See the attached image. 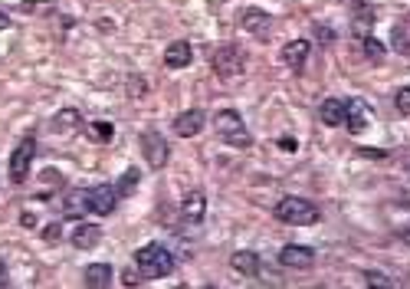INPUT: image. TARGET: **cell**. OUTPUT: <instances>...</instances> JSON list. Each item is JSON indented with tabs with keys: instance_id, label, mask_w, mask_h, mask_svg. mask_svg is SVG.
<instances>
[{
	"instance_id": "1",
	"label": "cell",
	"mask_w": 410,
	"mask_h": 289,
	"mask_svg": "<svg viewBox=\"0 0 410 289\" xmlns=\"http://www.w3.org/2000/svg\"><path fill=\"white\" fill-rule=\"evenodd\" d=\"M135 267L145 279H161L174 269V253L164 244H145L135 253Z\"/></svg>"
},
{
	"instance_id": "2",
	"label": "cell",
	"mask_w": 410,
	"mask_h": 289,
	"mask_svg": "<svg viewBox=\"0 0 410 289\" xmlns=\"http://www.w3.org/2000/svg\"><path fill=\"white\" fill-rule=\"evenodd\" d=\"M276 220L282 224H292V227H309L319 220V207L312 201H305V197H295V194H286L279 204H276Z\"/></svg>"
},
{
	"instance_id": "3",
	"label": "cell",
	"mask_w": 410,
	"mask_h": 289,
	"mask_svg": "<svg viewBox=\"0 0 410 289\" xmlns=\"http://www.w3.org/2000/svg\"><path fill=\"white\" fill-rule=\"evenodd\" d=\"M214 129L217 135L227 141V145H233V148H249V132L247 125H243V118H240V112H233V108H220L214 115Z\"/></svg>"
},
{
	"instance_id": "4",
	"label": "cell",
	"mask_w": 410,
	"mask_h": 289,
	"mask_svg": "<svg viewBox=\"0 0 410 289\" xmlns=\"http://www.w3.org/2000/svg\"><path fill=\"white\" fill-rule=\"evenodd\" d=\"M204 217H207V197L200 191L194 194H187L181 201V220H177V234H197L200 230V224H204Z\"/></svg>"
},
{
	"instance_id": "5",
	"label": "cell",
	"mask_w": 410,
	"mask_h": 289,
	"mask_svg": "<svg viewBox=\"0 0 410 289\" xmlns=\"http://www.w3.org/2000/svg\"><path fill=\"white\" fill-rule=\"evenodd\" d=\"M33 155H36V139H33V135L17 141V148H13V155H10V181L13 184H20L23 178L30 174Z\"/></svg>"
},
{
	"instance_id": "6",
	"label": "cell",
	"mask_w": 410,
	"mask_h": 289,
	"mask_svg": "<svg viewBox=\"0 0 410 289\" xmlns=\"http://www.w3.org/2000/svg\"><path fill=\"white\" fill-rule=\"evenodd\" d=\"M214 69H217V76H224V79L243 76V69H247L243 50H237V46H220L214 53Z\"/></svg>"
},
{
	"instance_id": "7",
	"label": "cell",
	"mask_w": 410,
	"mask_h": 289,
	"mask_svg": "<svg viewBox=\"0 0 410 289\" xmlns=\"http://www.w3.org/2000/svg\"><path fill=\"white\" fill-rule=\"evenodd\" d=\"M141 151H145V161H148L152 168H164V164H168V155H171L164 135L161 132H152V129L141 135Z\"/></svg>"
},
{
	"instance_id": "8",
	"label": "cell",
	"mask_w": 410,
	"mask_h": 289,
	"mask_svg": "<svg viewBox=\"0 0 410 289\" xmlns=\"http://www.w3.org/2000/svg\"><path fill=\"white\" fill-rule=\"evenodd\" d=\"M115 201H119L115 184H96V188H89V207H92V214L108 217L115 211Z\"/></svg>"
},
{
	"instance_id": "9",
	"label": "cell",
	"mask_w": 410,
	"mask_h": 289,
	"mask_svg": "<svg viewBox=\"0 0 410 289\" xmlns=\"http://www.w3.org/2000/svg\"><path fill=\"white\" fill-rule=\"evenodd\" d=\"M279 263L289 269H309L315 263V250L302 244H286L279 250Z\"/></svg>"
},
{
	"instance_id": "10",
	"label": "cell",
	"mask_w": 410,
	"mask_h": 289,
	"mask_svg": "<svg viewBox=\"0 0 410 289\" xmlns=\"http://www.w3.org/2000/svg\"><path fill=\"white\" fill-rule=\"evenodd\" d=\"M207 125V115L200 112V108H187V112H181V115L174 118V132L181 135V139H194V135H200Z\"/></svg>"
},
{
	"instance_id": "11",
	"label": "cell",
	"mask_w": 410,
	"mask_h": 289,
	"mask_svg": "<svg viewBox=\"0 0 410 289\" xmlns=\"http://www.w3.org/2000/svg\"><path fill=\"white\" fill-rule=\"evenodd\" d=\"M59 211H63V217H69V220H79L82 214H89V211H92V207H89V191H86V188L66 191L63 194V204H59Z\"/></svg>"
},
{
	"instance_id": "12",
	"label": "cell",
	"mask_w": 410,
	"mask_h": 289,
	"mask_svg": "<svg viewBox=\"0 0 410 289\" xmlns=\"http://www.w3.org/2000/svg\"><path fill=\"white\" fill-rule=\"evenodd\" d=\"M371 125V108L361 102V99H351L348 102V118H345V129L351 132V135H361V132Z\"/></svg>"
},
{
	"instance_id": "13",
	"label": "cell",
	"mask_w": 410,
	"mask_h": 289,
	"mask_svg": "<svg viewBox=\"0 0 410 289\" xmlns=\"http://www.w3.org/2000/svg\"><path fill=\"white\" fill-rule=\"evenodd\" d=\"M191 59H194V50H191L187 40H174L164 50V66L168 69H184V66H191Z\"/></svg>"
},
{
	"instance_id": "14",
	"label": "cell",
	"mask_w": 410,
	"mask_h": 289,
	"mask_svg": "<svg viewBox=\"0 0 410 289\" xmlns=\"http://www.w3.org/2000/svg\"><path fill=\"white\" fill-rule=\"evenodd\" d=\"M98 240H102V227L98 224H76L73 234H69V244L76 246V250H92Z\"/></svg>"
},
{
	"instance_id": "15",
	"label": "cell",
	"mask_w": 410,
	"mask_h": 289,
	"mask_svg": "<svg viewBox=\"0 0 410 289\" xmlns=\"http://www.w3.org/2000/svg\"><path fill=\"white\" fill-rule=\"evenodd\" d=\"M319 115H322L325 125H332V129H338V125H345V118H348V102L345 99H325L322 108H319Z\"/></svg>"
},
{
	"instance_id": "16",
	"label": "cell",
	"mask_w": 410,
	"mask_h": 289,
	"mask_svg": "<svg viewBox=\"0 0 410 289\" xmlns=\"http://www.w3.org/2000/svg\"><path fill=\"white\" fill-rule=\"evenodd\" d=\"M309 50H312V43H309V40H292V43L282 46V63L299 73V69L305 66V59H309Z\"/></svg>"
},
{
	"instance_id": "17",
	"label": "cell",
	"mask_w": 410,
	"mask_h": 289,
	"mask_svg": "<svg viewBox=\"0 0 410 289\" xmlns=\"http://www.w3.org/2000/svg\"><path fill=\"white\" fill-rule=\"evenodd\" d=\"M230 267L237 269L240 276H259V269H263V260H259V253H253V250H240V253H233Z\"/></svg>"
},
{
	"instance_id": "18",
	"label": "cell",
	"mask_w": 410,
	"mask_h": 289,
	"mask_svg": "<svg viewBox=\"0 0 410 289\" xmlns=\"http://www.w3.org/2000/svg\"><path fill=\"white\" fill-rule=\"evenodd\" d=\"M79 125H82V115H79L76 108H63V112H56L53 122H50V129H53L56 135H73V132H79Z\"/></svg>"
},
{
	"instance_id": "19",
	"label": "cell",
	"mask_w": 410,
	"mask_h": 289,
	"mask_svg": "<svg viewBox=\"0 0 410 289\" xmlns=\"http://www.w3.org/2000/svg\"><path fill=\"white\" fill-rule=\"evenodd\" d=\"M243 27H247L253 36H266L270 33V27H272V20H270V13L266 10H259V7H249V10H243Z\"/></svg>"
},
{
	"instance_id": "20",
	"label": "cell",
	"mask_w": 410,
	"mask_h": 289,
	"mask_svg": "<svg viewBox=\"0 0 410 289\" xmlns=\"http://www.w3.org/2000/svg\"><path fill=\"white\" fill-rule=\"evenodd\" d=\"M82 279H86V286H92V289L108 286V283H112V267H108V263H89Z\"/></svg>"
},
{
	"instance_id": "21",
	"label": "cell",
	"mask_w": 410,
	"mask_h": 289,
	"mask_svg": "<svg viewBox=\"0 0 410 289\" xmlns=\"http://www.w3.org/2000/svg\"><path fill=\"white\" fill-rule=\"evenodd\" d=\"M59 188H63V174L56 171V168H43V171H40V191H36V197H43L46 191L56 194Z\"/></svg>"
},
{
	"instance_id": "22",
	"label": "cell",
	"mask_w": 410,
	"mask_h": 289,
	"mask_svg": "<svg viewBox=\"0 0 410 289\" xmlns=\"http://www.w3.org/2000/svg\"><path fill=\"white\" fill-rule=\"evenodd\" d=\"M138 178H141L138 168H125V171H122V178H119V184H115L119 197H129V194L138 188Z\"/></svg>"
},
{
	"instance_id": "23",
	"label": "cell",
	"mask_w": 410,
	"mask_h": 289,
	"mask_svg": "<svg viewBox=\"0 0 410 289\" xmlns=\"http://www.w3.org/2000/svg\"><path fill=\"white\" fill-rule=\"evenodd\" d=\"M20 7H23V13H43V17L56 13V3H53V0H23Z\"/></svg>"
},
{
	"instance_id": "24",
	"label": "cell",
	"mask_w": 410,
	"mask_h": 289,
	"mask_svg": "<svg viewBox=\"0 0 410 289\" xmlns=\"http://www.w3.org/2000/svg\"><path fill=\"white\" fill-rule=\"evenodd\" d=\"M365 283L367 286H374V289H390L394 286V279H388L384 273H365Z\"/></svg>"
},
{
	"instance_id": "25",
	"label": "cell",
	"mask_w": 410,
	"mask_h": 289,
	"mask_svg": "<svg viewBox=\"0 0 410 289\" xmlns=\"http://www.w3.org/2000/svg\"><path fill=\"white\" fill-rule=\"evenodd\" d=\"M92 139L108 141L112 139V125H108V122H96V125H92Z\"/></svg>"
},
{
	"instance_id": "26",
	"label": "cell",
	"mask_w": 410,
	"mask_h": 289,
	"mask_svg": "<svg viewBox=\"0 0 410 289\" xmlns=\"http://www.w3.org/2000/svg\"><path fill=\"white\" fill-rule=\"evenodd\" d=\"M397 112L400 115H410V89H400L397 92Z\"/></svg>"
},
{
	"instance_id": "27",
	"label": "cell",
	"mask_w": 410,
	"mask_h": 289,
	"mask_svg": "<svg viewBox=\"0 0 410 289\" xmlns=\"http://www.w3.org/2000/svg\"><path fill=\"white\" fill-rule=\"evenodd\" d=\"M371 23H374V17H371V13H361V17L355 20V33H358V36H361V33H367V30H371Z\"/></svg>"
},
{
	"instance_id": "28",
	"label": "cell",
	"mask_w": 410,
	"mask_h": 289,
	"mask_svg": "<svg viewBox=\"0 0 410 289\" xmlns=\"http://www.w3.org/2000/svg\"><path fill=\"white\" fill-rule=\"evenodd\" d=\"M365 50L374 56V59H378V56H384V46H381V40H374V36H367V40H365Z\"/></svg>"
},
{
	"instance_id": "29",
	"label": "cell",
	"mask_w": 410,
	"mask_h": 289,
	"mask_svg": "<svg viewBox=\"0 0 410 289\" xmlns=\"http://www.w3.org/2000/svg\"><path fill=\"white\" fill-rule=\"evenodd\" d=\"M59 237H63V234H59V224H46L43 227V240H46V244H56Z\"/></svg>"
},
{
	"instance_id": "30",
	"label": "cell",
	"mask_w": 410,
	"mask_h": 289,
	"mask_svg": "<svg viewBox=\"0 0 410 289\" xmlns=\"http://www.w3.org/2000/svg\"><path fill=\"white\" fill-rule=\"evenodd\" d=\"M279 148L282 151H299V148H295V139H292V135H289V139H279Z\"/></svg>"
},
{
	"instance_id": "31",
	"label": "cell",
	"mask_w": 410,
	"mask_h": 289,
	"mask_svg": "<svg viewBox=\"0 0 410 289\" xmlns=\"http://www.w3.org/2000/svg\"><path fill=\"white\" fill-rule=\"evenodd\" d=\"M122 283H125V286H138L141 279L135 276V273H129V269H125V276H122Z\"/></svg>"
},
{
	"instance_id": "32",
	"label": "cell",
	"mask_w": 410,
	"mask_h": 289,
	"mask_svg": "<svg viewBox=\"0 0 410 289\" xmlns=\"http://www.w3.org/2000/svg\"><path fill=\"white\" fill-rule=\"evenodd\" d=\"M20 224H23V227H33V224H36V214H30V211H23Z\"/></svg>"
},
{
	"instance_id": "33",
	"label": "cell",
	"mask_w": 410,
	"mask_h": 289,
	"mask_svg": "<svg viewBox=\"0 0 410 289\" xmlns=\"http://www.w3.org/2000/svg\"><path fill=\"white\" fill-rule=\"evenodd\" d=\"M3 286H10V276H7V267L0 263V289H3Z\"/></svg>"
},
{
	"instance_id": "34",
	"label": "cell",
	"mask_w": 410,
	"mask_h": 289,
	"mask_svg": "<svg viewBox=\"0 0 410 289\" xmlns=\"http://www.w3.org/2000/svg\"><path fill=\"white\" fill-rule=\"evenodd\" d=\"M400 240H404V244L410 246V220H407V224H404V227H400Z\"/></svg>"
},
{
	"instance_id": "35",
	"label": "cell",
	"mask_w": 410,
	"mask_h": 289,
	"mask_svg": "<svg viewBox=\"0 0 410 289\" xmlns=\"http://www.w3.org/2000/svg\"><path fill=\"white\" fill-rule=\"evenodd\" d=\"M7 27H10V17H7V13L0 10V30H7Z\"/></svg>"
}]
</instances>
